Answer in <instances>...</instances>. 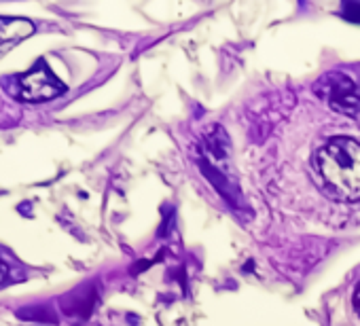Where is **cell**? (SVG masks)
<instances>
[{"label": "cell", "mask_w": 360, "mask_h": 326, "mask_svg": "<svg viewBox=\"0 0 360 326\" xmlns=\"http://www.w3.org/2000/svg\"><path fill=\"white\" fill-rule=\"evenodd\" d=\"M352 303H354V309L360 313V284L356 286V290H354V296H352Z\"/></svg>", "instance_id": "obj_7"}, {"label": "cell", "mask_w": 360, "mask_h": 326, "mask_svg": "<svg viewBox=\"0 0 360 326\" xmlns=\"http://www.w3.org/2000/svg\"><path fill=\"white\" fill-rule=\"evenodd\" d=\"M34 32L32 22L22 18H0V53L7 47L18 45Z\"/></svg>", "instance_id": "obj_4"}, {"label": "cell", "mask_w": 360, "mask_h": 326, "mask_svg": "<svg viewBox=\"0 0 360 326\" xmlns=\"http://www.w3.org/2000/svg\"><path fill=\"white\" fill-rule=\"evenodd\" d=\"M318 87H324V91L320 96H324L337 112H343L349 117L360 115V89L347 74H343V72L326 74L318 83Z\"/></svg>", "instance_id": "obj_3"}, {"label": "cell", "mask_w": 360, "mask_h": 326, "mask_svg": "<svg viewBox=\"0 0 360 326\" xmlns=\"http://www.w3.org/2000/svg\"><path fill=\"white\" fill-rule=\"evenodd\" d=\"M66 91L64 83L51 72V68L45 62H39L30 72L20 74L15 79V87H13V96L22 102H47L53 100L58 96H62Z\"/></svg>", "instance_id": "obj_2"}, {"label": "cell", "mask_w": 360, "mask_h": 326, "mask_svg": "<svg viewBox=\"0 0 360 326\" xmlns=\"http://www.w3.org/2000/svg\"><path fill=\"white\" fill-rule=\"evenodd\" d=\"M13 280V275H11V267L0 259V286L3 284H7V282H11Z\"/></svg>", "instance_id": "obj_6"}, {"label": "cell", "mask_w": 360, "mask_h": 326, "mask_svg": "<svg viewBox=\"0 0 360 326\" xmlns=\"http://www.w3.org/2000/svg\"><path fill=\"white\" fill-rule=\"evenodd\" d=\"M341 15H343L347 22L360 24V3H345V5L341 7Z\"/></svg>", "instance_id": "obj_5"}, {"label": "cell", "mask_w": 360, "mask_h": 326, "mask_svg": "<svg viewBox=\"0 0 360 326\" xmlns=\"http://www.w3.org/2000/svg\"><path fill=\"white\" fill-rule=\"evenodd\" d=\"M316 168L326 187L341 200H360V142L333 138L316 152Z\"/></svg>", "instance_id": "obj_1"}]
</instances>
